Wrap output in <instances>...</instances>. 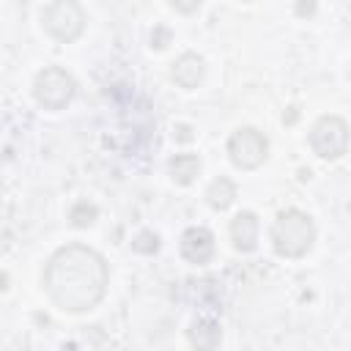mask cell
I'll return each mask as SVG.
<instances>
[{
    "mask_svg": "<svg viewBox=\"0 0 351 351\" xmlns=\"http://www.w3.org/2000/svg\"><path fill=\"white\" fill-rule=\"evenodd\" d=\"M230 241L236 252H252L258 247V217L252 211H239L230 219Z\"/></svg>",
    "mask_w": 351,
    "mask_h": 351,
    "instance_id": "obj_9",
    "label": "cell"
},
{
    "mask_svg": "<svg viewBox=\"0 0 351 351\" xmlns=\"http://www.w3.org/2000/svg\"><path fill=\"white\" fill-rule=\"evenodd\" d=\"M228 156L239 170H255L269 159V140L255 126H241L228 140Z\"/></svg>",
    "mask_w": 351,
    "mask_h": 351,
    "instance_id": "obj_5",
    "label": "cell"
},
{
    "mask_svg": "<svg viewBox=\"0 0 351 351\" xmlns=\"http://www.w3.org/2000/svg\"><path fill=\"white\" fill-rule=\"evenodd\" d=\"M296 118H299V107H288V112L282 115V123H296Z\"/></svg>",
    "mask_w": 351,
    "mask_h": 351,
    "instance_id": "obj_19",
    "label": "cell"
},
{
    "mask_svg": "<svg viewBox=\"0 0 351 351\" xmlns=\"http://www.w3.org/2000/svg\"><path fill=\"white\" fill-rule=\"evenodd\" d=\"M107 282H110L107 261L93 247L85 244L60 247L44 269V288L49 299L66 313L93 310L104 299Z\"/></svg>",
    "mask_w": 351,
    "mask_h": 351,
    "instance_id": "obj_1",
    "label": "cell"
},
{
    "mask_svg": "<svg viewBox=\"0 0 351 351\" xmlns=\"http://www.w3.org/2000/svg\"><path fill=\"white\" fill-rule=\"evenodd\" d=\"M74 93H77V82L60 66H47L33 80V99L38 101V107H44L49 112L63 110L74 99Z\"/></svg>",
    "mask_w": 351,
    "mask_h": 351,
    "instance_id": "obj_4",
    "label": "cell"
},
{
    "mask_svg": "<svg viewBox=\"0 0 351 351\" xmlns=\"http://www.w3.org/2000/svg\"><path fill=\"white\" fill-rule=\"evenodd\" d=\"M173 140H176V143H192V140H195V126H189V123H176V126H173Z\"/></svg>",
    "mask_w": 351,
    "mask_h": 351,
    "instance_id": "obj_16",
    "label": "cell"
},
{
    "mask_svg": "<svg viewBox=\"0 0 351 351\" xmlns=\"http://www.w3.org/2000/svg\"><path fill=\"white\" fill-rule=\"evenodd\" d=\"M132 250L140 252V255H154L159 250V236L154 230H140L134 239H132Z\"/></svg>",
    "mask_w": 351,
    "mask_h": 351,
    "instance_id": "obj_14",
    "label": "cell"
},
{
    "mask_svg": "<svg viewBox=\"0 0 351 351\" xmlns=\"http://www.w3.org/2000/svg\"><path fill=\"white\" fill-rule=\"evenodd\" d=\"M5 288H8V274L0 271V291H5Z\"/></svg>",
    "mask_w": 351,
    "mask_h": 351,
    "instance_id": "obj_20",
    "label": "cell"
},
{
    "mask_svg": "<svg viewBox=\"0 0 351 351\" xmlns=\"http://www.w3.org/2000/svg\"><path fill=\"white\" fill-rule=\"evenodd\" d=\"M315 244V222L299 208H285L271 225V247L280 258H304Z\"/></svg>",
    "mask_w": 351,
    "mask_h": 351,
    "instance_id": "obj_2",
    "label": "cell"
},
{
    "mask_svg": "<svg viewBox=\"0 0 351 351\" xmlns=\"http://www.w3.org/2000/svg\"><path fill=\"white\" fill-rule=\"evenodd\" d=\"M233 200H236V184H233L230 178L219 176V178H214V181L208 184V189H206V203H208L214 211L230 208Z\"/></svg>",
    "mask_w": 351,
    "mask_h": 351,
    "instance_id": "obj_12",
    "label": "cell"
},
{
    "mask_svg": "<svg viewBox=\"0 0 351 351\" xmlns=\"http://www.w3.org/2000/svg\"><path fill=\"white\" fill-rule=\"evenodd\" d=\"M96 217H99V208H96V203H88V200H77L71 208H69V222H71V228H90L93 222H96Z\"/></svg>",
    "mask_w": 351,
    "mask_h": 351,
    "instance_id": "obj_13",
    "label": "cell"
},
{
    "mask_svg": "<svg viewBox=\"0 0 351 351\" xmlns=\"http://www.w3.org/2000/svg\"><path fill=\"white\" fill-rule=\"evenodd\" d=\"M241 3H255V0H241Z\"/></svg>",
    "mask_w": 351,
    "mask_h": 351,
    "instance_id": "obj_21",
    "label": "cell"
},
{
    "mask_svg": "<svg viewBox=\"0 0 351 351\" xmlns=\"http://www.w3.org/2000/svg\"><path fill=\"white\" fill-rule=\"evenodd\" d=\"M214 250H217V244H214V233L208 228L195 225V228L184 230V236H181V255H184V261H189L195 266H203V263H208L214 258Z\"/></svg>",
    "mask_w": 351,
    "mask_h": 351,
    "instance_id": "obj_7",
    "label": "cell"
},
{
    "mask_svg": "<svg viewBox=\"0 0 351 351\" xmlns=\"http://www.w3.org/2000/svg\"><path fill=\"white\" fill-rule=\"evenodd\" d=\"M170 38H173V33H170L165 25H156L154 33H151V47H154V49H165V47L170 44Z\"/></svg>",
    "mask_w": 351,
    "mask_h": 351,
    "instance_id": "obj_15",
    "label": "cell"
},
{
    "mask_svg": "<svg viewBox=\"0 0 351 351\" xmlns=\"http://www.w3.org/2000/svg\"><path fill=\"white\" fill-rule=\"evenodd\" d=\"M310 148L321 159H340L348 151V123L340 115H321L310 129Z\"/></svg>",
    "mask_w": 351,
    "mask_h": 351,
    "instance_id": "obj_6",
    "label": "cell"
},
{
    "mask_svg": "<svg viewBox=\"0 0 351 351\" xmlns=\"http://www.w3.org/2000/svg\"><path fill=\"white\" fill-rule=\"evenodd\" d=\"M170 3V8H176L178 14H195L200 5H203V0H167Z\"/></svg>",
    "mask_w": 351,
    "mask_h": 351,
    "instance_id": "obj_18",
    "label": "cell"
},
{
    "mask_svg": "<svg viewBox=\"0 0 351 351\" xmlns=\"http://www.w3.org/2000/svg\"><path fill=\"white\" fill-rule=\"evenodd\" d=\"M167 170H170V178L178 186H189L200 176V156L197 154H178V156L170 159Z\"/></svg>",
    "mask_w": 351,
    "mask_h": 351,
    "instance_id": "obj_11",
    "label": "cell"
},
{
    "mask_svg": "<svg viewBox=\"0 0 351 351\" xmlns=\"http://www.w3.org/2000/svg\"><path fill=\"white\" fill-rule=\"evenodd\" d=\"M85 8L77 0H52L41 8V25L47 36H52L60 44H71L85 30Z\"/></svg>",
    "mask_w": 351,
    "mask_h": 351,
    "instance_id": "obj_3",
    "label": "cell"
},
{
    "mask_svg": "<svg viewBox=\"0 0 351 351\" xmlns=\"http://www.w3.org/2000/svg\"><path fill=\"white\" fill-rule=\"evenodd\" d=\"M315 11H318L315 0H296V5H293V14L299 19H310V16H315Z\"/></svg>",
    "mask_w": 351,
    "mask_h": 351,
    "instance_id": "obj_17",
    "label": "cell"
},
{
    "mask_svg": "<svg viewBox=\"0 0 351 351\" xmlns=\"http://www.w3.org/2000/svg\"><path fill=\"white\" fill-rule=\"evenodd\" d=\"M186 337H189V343H192L195 348H200V351H211V348L219 346V340H222V329H219V324L211 321V318H197V321L189 326Z\"/></svg>",
    "mask_w": 351,
    "mask_h": 351,
    "instance_id": "obj_10",
    "label": "cell"
},
{
    "mask_svg": "<svg viewBox=\"0 0 351 351\" xmlns=\"http://www.w3.org/2000/svg\"><path fill=\"white\" fill-rule=\"evenodd\" d=\"M170 77H173V82H176L178 88L192 90V88H197V85L203 82V77H206V63H203V58H200L197 52H184V55H178V58L173 60Z\"/></svg>",
    "mask_w": 351,
    "mask_h": 351,
    "instance_id": "obj_8",
    "label": "cell"
}]
</instances>
